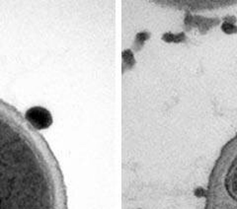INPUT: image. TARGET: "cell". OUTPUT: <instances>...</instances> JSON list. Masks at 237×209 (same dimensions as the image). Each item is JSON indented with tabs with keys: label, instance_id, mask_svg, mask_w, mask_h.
I'll use <instances>...</instances> for the list:
<instances>
[{
	"label": "cell",
	"instance_id": "obj_1",
	"mask_svg": "<svg viewBox=\"0 0 237 209\" xmlns=\"http://www.w3.org/2000/svg\"><path fill=\"white\" fill-rule=\"evenodd\" d=\"M25 118L32 127L42 130L49 127L52 123V116L47 109L42 107H34L26 111Z\"/></svg>",
	"mask_w": 237,
	"mask_h": 209
},
{
	"label": "cell",
	"instance_id": "obj_2",
	"mask_svg": "<svg viewBox=\"0 0 237 209\" xmlns=\"http://www.w3.org/2000/svg\"><path fill=\"white\" fill-rule=\"evenodd\" d=\"M222 30L225 32L226 34H232V33H235V32H237L236 27L232 26V25L229 24V23H224L222 25Z\"/></svg>",
	"mask_w": 237,
	"mask_h": 209
}]
</instances>
